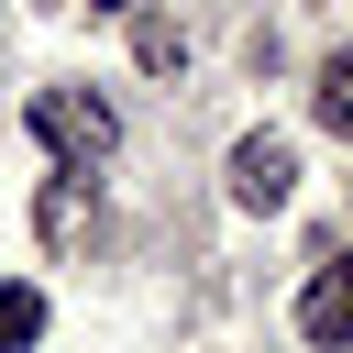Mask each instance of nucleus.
<instances>
[{
    "instance_id": "1",
    "label": "nucleus",
    "mask_w": 353,
    "mask_h": 353,
    "mask_svg": "<svg viewBox=\"0 0 353 353\" xmlns=\"http://www.w3.org/2000/svg\"><path fill=\"white\" fill-rule=\"evenodd\" d=\"M33 132H44V154H55L66 176H88V165L121 143L110 99H88V88H33Z\"/></svg>"
},
{
    "instance_id": "2",
    "label": "nucleus",
    "mask_w": 353,
    "mask_h": 353,
    "mask_svg": "<svg viewBox=\"0 0 353 353\" xmlns=\"http://www.w3.org/2000/svg\"><path fill=\"white\" fill-rule=\"evenodd\" d=\"M287 188H298V143L287 132H243L232 143V199L243 210H287Z\"/></svg>"
},
{
    "instance_id": "3",
    "label": "nucleus",
    "mask_w": 353,
    "mask_h": 353,
    "mask_svg": "<svg viewBox=\"0 0 353 353\" xmlns=\"http://www.w3.org/2000/svg\"><path fill=\"white\" fill-rule=\"evenodd\" d=\"M298 331H309V342H353V254H331V265L309 276V298H298Z\"/></svg>"
},
{
    "instance_id": "4",
    "label": "nucleus",
    "mask_w": 353,
    "mask_h": 353,
    "mask_svg": "<svg viewBox=\"0 0 353 353\" xmlns=\"http://www.w3.org/2000/svg\"><path fill=\"white\" fill-rule=\"evenodd\" d=\"M309 110H320V121H331V132L353 143V44H342V55L320 66V88H309Z\"/></svg>"
},
{
    "instance_id": "5",
    "label": "nucleus",
    "mask_w": 353,
    "mask_h": 353,
    "mask_svg": "<svg viewBox=\"0 0 353 353\" xmlns=\"http://www.w3.org/2000/svg\"><path fill=\"white\" fill-rule=\"evenodd\" d=\"M44 331V298L33 287H0V342H33Z\"/></svg>"
},
{
    "instance_id": "6",
    "label": "nucleus",
    "mask_w": 353,
    "mask_h": 353,
    "mask_svg": "<svg viewBox=\"0 0 353 353\" xmlns=\"http://www.w3.org/2000/svg\"><path fill=\"white\" fill-rule=\"evenodd\" d=\"M77 221H88V210H77V188L55 176V188H44V243H77Z\"/></svg>"
},
{
    "instance_id": "7",
    "label": "nucleus",
    "mask_w": 353,
    "mask_h": 353,
    "mask_svg": "<svg viewBox=\"0 0 353 353\" xmlns=\"http://www.w3.org/2000/svg\"><path fill=\"white\" fill-rule=\"evenodd\" d=\"M132 55H143V66H176V55H188V33H176V22H143V33H132Z\"/></svg>"
},
{
    "instance_id": "8",
    "label": "nucleus",
    "mask_w": 353,
    "mask_h": 353,
    "mask_svg": "<svg viewBox=\"0 0 353 353\" xmlns=\"http://www.w3.org/2000/svg\"><path fill=\"white\" fill-rule=\"evenodd\" d=\"M88 11H132V0H88Z\"/></svg>"
}]
</instances>
